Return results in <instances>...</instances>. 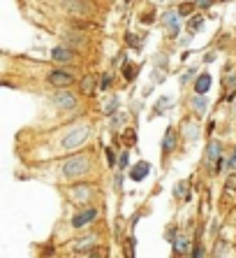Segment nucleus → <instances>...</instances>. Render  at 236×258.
<instances>
[{
    "label": "nucleus",
    "instance_id": "17",
    "mask_svg": "<svg viewBox=\"0 0 236 258\" xmlns=\"http://www.w3.org/2000/svg\"><path fill=\"white\" fill-rule=\"evenodd\" d=\"M224 188H227V191H236V174H231L229 179L224 181Z\"/></svg>",
    "mask_w": 236,
    "mask_h": 258
},
{
    "label": "nucleus",
    "instance_id": "8",
    "mask_svg": "<svg viewBox=\"0 0 236 258\" xmlns=\"http://www.w3.org/2000/svg\"><path fill=\"white\" fill-rule=\"evenodd\" d=\"M208 89H211V75H206V72H204V75H199V77H197L195 91H197V93H204V96H206Z\"/></svg>",
    "mask_w": 236,
    "mask_h": 258
},
{
    "label": "nucleus",
    "instance_id": "15",
    "mask_svg": "<svg viewBox=\"0 0 236 258\" xmlns=\"http://www.w3.org/2000/svg\"><path fill=\"white\" fill-rule=\"evenodd\" d=\"M174 196H176V198H183V196H188V184H185V181H178L176 186H174Z\"/></svg>",
    "mask_w": 236,
    "mask_h": 258
},
{
    "label": "nucleus",
    "instance_id": "22",
    "mask_svg": "<svg viewBox=\"0 0 236 258\" xmlns=\"http://www.w3.org/2000/svg\"><path fill=\"white\" fill-rule=\"evenodd\" d=\"M199 26H201V17H195L192 21H190V28H192V30H197Z\"/></svg>",
    "mask_w": 236,
    "mask_h": 258
},
{
    "label": "nucleus",
    "instance_id": "25",
    "mask_svg": "<svg viewBox=\"0 0 236 258\" xmlns=\"http://www.w3.org/2000/svg\"><path fill=\"white\" fill-rule=\"evenodd\" d=\"M229 165H231V168H236V149H234V156H231V161H229Z\"/></svg>",
    "mask_w": 236,
    "mask_h": 258
},
{
    "label": "nucleus",
    "instance_id": "6",
    "mask_svg": "<svg viewBox=\"0 0 236 258\" xmlns=\"http://www.w3.org/2000/svg\"><path fill=\"white\" fill-rule=\"evenodd\" d=\"M95 216H97V212L95 210H83V212H79V214L72 219V226H74V228H81V226H86L88 221H93Z\"/></svg>",
    "mask_w": 236,
    "mask_h": 258
},
{
    "label": "nucleus",
    "instance_id": "19",
    "mask_svg": "<svg viewBox=\"0 0 236 258\" xmlns=\"http://www.w3.org/2000/svg\"><path fill=\"white\" fill-rule=\"evenodd\" d=\"M137 142V138H135V131H128L125 133V144H128V147H132V144Z\"/></svg>",
    "mask_w": 236,
    "mask_h": 258
},
{
    "label": "nucleus",
    "instance_id": "5",
    "mask_svg": "<svg viewBox=\"0 0 236 258\" xmlns=\"http://www.w3.org/2000/svg\"><path fill=\"white\" fill-rule=\"evenodd\" d=\"M148 172H151V163H146V161H139V163H137V165H132V170H130V179H135V181H142Z\"/></svg>",
    "mask_w": 236,
    "mask_h": 258
},
{
    "label": "nucleus",
    "instance_id": "13",
    "mask_svg": "<svg viewBox=\"0 0 236 258\" xmlns=\"http://www.w3.org/2000/svg\"><path fill=\"white\" fill-rule=\"evenodd\" d=\"M188 249H190L188 237H176V240H174V251L176 253H188Z\"/></svg>",
    "mask_w": 236,
    "mask_h": 258
},
{
    "label": "nucleus",
    "instance_id": "12",
    "mask_svg": "<svg viewBox=\"0 0 236 258\" xmlns=\"http://www.w3.org/2000/svg\"><path fill=\"white\" fill-rule=\"evenodd\" d=\"M174 149V131L171 128H167V133H165V142H162V154H169V151Z\"/></svg>",
    "mask_w": 236,
    "mask_h": 258
},
{
    "label": "nucleus",
    "instance_id": "2",
    "mask_svg": "<svg viewBox=\"0 0 236 258\" xmlns=\"http://www.w3.org/2000/svg\"><path fill=\"white\" fill-rule=\"evenodd\" d=\"M88 128L86 126H79V128H74V131H70L65 135V140H63V147L65 149H72V147H79V144H83L86 142V138H88Z\"/></svg>",
    "mask_w": 236,
    "mask_h": 258
},
{
    "label": "nucleus",
    "instance_id": "20",
    "mask_svg": "<svg viewBox=\"0 0 236 258\" xmlns=\"http://www.w3.org/2000/svg\"><path fill=\"white\" fill-rule=\"evenodd\" d=\"M190 12H192V5H190V3H185V5L178 10V14H181V17H188Z\"/></svg>",
    "mask_w": 236,
    "mask_h": 258
},
{
    "label": "nucleus",
    "instance_id": "14",
    "mask_svg": "<svg viewBox=\"0 0 236 258\" xmlns=\"http://www.w3.org/2000/svg\"><path fill=\"white\" fill-rule=\"evenodd\" d=\"M81 91L86 93V96H90L95 91V79L93 77H86V79H81Z\"/></svg>",
    "mask_w": 236,
    "mask_h": 258
},
{
    "label": "nucleus",
    "instance_id": "16",
    "mask_svg": "<svg viewBox=\"0 0 236 258\" xmlns=\"http://www.w3.org/2000/svg\"><path fill=\"white\" fill-rule=\"evenodd\" d=\"M65 5L70 7V10H79V12H83V5H86V3H83V0H65Z\"/></svg>",
    "mask_w": 236,
    "mask_h": 258
},
{
    "label": "nucleus",
    "instance_id": "11",
    "mask_svg": "<svg viewBox=\"0 0 236 258\" xmlns=\"http://www.w3.org/2000/svg\"><path fill=\"white\" fill-rule=\"evenodd\" d=\"M70 193H72V198L74 200H88L90 193H93V188L90 186H74Z\"/></svg>",
    "mask_w": 236,
    "mask_h": 258
},
{
    "label": "nucleus",
    "instance_id": "24",
    "mask_svg": "<svg viewBox=\"0 0 236 258\" xmlns=\"http://www.w3.org/2000/svg\"><path fill=\"white\" fill-rule=\"evenodd\" d=\"M211 3H213V0H199V7H208Z\"/></svg>",
    "mask_w": 236,
    "mask_h": 258
},
{
    "label": "nucleus",
    "instance_id": "3",
    "mask_svg": "<svg viewBox=\"0 0 236 258\" xmlns=\"http://www.w3.org/2000/svg\"><path fill=\"white\" fill-rule=\"evenodd\" d=\"M47 82H49V84H51V86H70L72 82H74V77H72L70 72H63V70H53V72H49Z\"/></svg>",
    "mask_w": 236,
    "mask_h": 258
},
{
    "label": "nucleus",
    "instance_id": "1",
    "mask_svg": "<svg viewBox=\"0 0 236 258\" xmlns=\"http://www.w3.org/2000/svg\"><path fill=\"white\" fill-rule=\"evenodd\" d=\"M90 165H93V163H90V154H77V156H70L63 163L60 172H63V177H67V179H77V177L88 174Z\"/></svg>",
    "mask_w": 236,
    "mask_h": 258
},
{
    "label": "nucleus",
    "instance_id": "9",
    "mask_svg": "<svg viewBox=\"0 0 236 258\" xmlns=\"http://www.w3.org/2000/svg\"><path fill=\"white\" fill-rule=\"evenodd\" d=\"M51 58L53 60H60V63H67V60L74 58V51H70V49H63V47H56L51 51Z\"/></svg>",
    "mask_w": 236,
    "mask_h": 258
},
{
    "label": "nucleus",
    "instance_id": "21",
    "mask_svg": "<svg viewBox=\"0 0 236 258\" xmlns=\"http://www.w3.org/2000/svg\"><path fill=\"white\" fill-rule=\"evenodd\" d=\"M128 156H130L128 151H123V154H121V158H118V163H121V168H125V165H128Z\"/></svg>",
    "mask_w": 236,
    "mask_h": 258
},
{
    "label": "nucleus",
    "instance_id": "23",
    "mask_svg": "<svg viewBox=\"0 0 236 258\" xmlns=\"http://www.w3.org/2000/svg\"><path fill=\"white\" fill-rule=\"evenodd\" d=\"M192 75H195V72H192V70H190V72H185L183 77H181V82H183V84H185V82H188V79H190V77H192Z\"/></svg>",
    "mask_w": 236,
    "mask_h": 258
},
{
    "label": "nucleus",
    "instance_id": "4",
    "mask_svg": "<svg viewBox=\"0 0 236 258\" xmlns=\"http://www.w3.org/2000/svg\"><path fill=\"white\" fill-rule=\"evenodd\" d=\"M53 102H56L58 107H63V109H72L74 105H77V98L72 96L70 91H56V96H53Z\"/></svg>",
    "mask_w": 236,
    "mask_h": 258
},
{
    "label": "nucleus",
    "instance_id": "10",
    "mask_svg": "<svg viewBox=\"0 0 236 258\" xmlns=\"http://www.w3.org/2000/svg\"><path fill=\"white\" fill-rule=\"evenodd\" d=\"M192 107H195L197 114H204V112L208 109V100H206V96H204V93H197V96L192 98Z\"/></svg>",
    "mask_w": 236,
    "mask_h": 258
},
{
    "label": "nucleus",
    "instance_id": "7",
    "mask_svg": "<svg viewBox=\"0 0 236 258\" xmlns=\"http://www.w3.org/2000/svg\"><path fill=\"white\" fill-rule=\"evenodd\" d=\"M220 156H222V144H220V142H208L206 161L208 163H215V161H220Z\"/></svg>",
    "mask_w": 236,
    "mask_h": 258
},
{
    "label": "nucleus",
    "instance_id": "18",
    "mask_svg": "<svg viewBox=\"0 0 236 258\" xmlns=\"http://www.w3.org/2000/svg\"><path fill=\"white\" fill-rule=\"evenodd\" d=\"M106 163H109V165H111V168H113V165H116V163H118L116 154H113L111 149H106Z\"/></svg>",
    "mask_w": 236,
    "mask_h": 258
}]
</instances>
